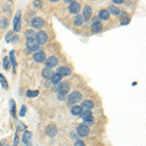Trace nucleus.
<instances>
[{
	"label": "nucleus",
	"mask_w": 146,
	"mask_h": 146,
	"mask_svg": "<svg viewBox=\"0 0 146 146\" xmlns=\"http://www.w3.org/2000/svg\"><path fill=\"white\" fill-rule=\"evenodd\" d=\"M57 73L60 74L62 77V76H68V75L71 74V70L70 68L68 67H64V66H61L57 69Z\"/></svg>",
	"instance_id": "nucleus-12"
},
{
	"label": "nucleus",
	"mask_w": 146,
	"mask_h": 146,
	"mask_svg": "<svg viewBox=\"0 0 146 146\" xmlns=\"http://www.w3.org/2000/svg\"><path fill=\"white\" fill-rule=\"evenodd\" d=\"M18 143H19V136H18V133H16V136H15V139H14L13 145L14 146H17Z\"/></svg>",
	"instance_id": "nucleus-34"
},
{
	"label": "nucleus",
	"mask_w": 146,
	"mask_h": 146,
	"mask_svg": "<svg viewBox=\"0 0 146 146\" xmlns=\"http://www.w3.org/2000/svg\"><path fill=\"white\" fill-rule=\"evenodd\" d=\"M35 40L37 42L39 45H42V44H45L48 40V35L47 33L45 32V31H39L36 33V36H35Z\"/></svg>",
	"instance_id": "nucleus-1"
},
{
	"label": "nucleus",
	"mask_w": 146,
	"mask_h": 146,
	"mask_svg": "<svg viewBox=\"0 0 146 146\" xmlns=\"http://www.w3.org/2000/svg\"><path fill=\"white\" fill-rule=\"evenodd\" d=\"M82 112V109L80 106H77V105H75L72 107L71 109V114L72 115H74V116H77V115H80Z\"/></svg>",
	"instance_id": "nucleus-22"
},
{
	"label": "nucleus",
	"mask_w": 146,
	"mask_h": 146,
	"mask_svg": "<svg viewBox=\"0 0 146 146\" xmlns=\"http://www.w3.org/2000/svg\"><path fill=\"white\" fill-rule=\"evenodd\" d=\"M102 29V24L100 21H94L92 24L93 32H99Z\"/></svg>",
	"instance_id": "nucleus-16"
},
{
	"label": "nucleus",
	"mask_w": 146,
	"mask_h": 146,
	"mask_svg": "<svg viewBox=\"0 0 146 146\" xmlns=\"http://www.w3.org/2000/svg\"><path fill=\"white\" fill-rule=\"evenodd\" d=\"M10 103H9V105H10V111H11V114L13 117H16V103L14 101V99H10Z\"/></svg>",
	"instance_id": "nucleus-21"
},
{
	"label": "nucleus",
	"mask_w": 146,
	"mask_h": 146,
	"mask_svg": "<svg viewBox=\"0 0 146 146\" xmlns=\"http://www.w3.org/2000/svg\"><path fill=\"white\" fill-rule=\"evenodd\" d=\"M61 75L58 74V73H56V74H53V76H52V78H51V81L53 84H55V85H57V84H58L61 81Z\"/></svg>",
	"instance_id": "nucleus-20"
},
{
	"label": "nucleus",
	"mask_w": 146,
	"mask_h": 146,
	"mask_svg": "<svg viewBox=\"0 0 146 146\" xmlns=\"http://www.w3.org/2000/svg\"><path fill=\"white\" fill-rule=\"evenodd\" d=\"M0 146H1V142H0Z\"/></svg>",
	"instance_id": "nucleus-40"
},
{
	"label": "nucleus",
	"mask_w": 146,
	"mask_h": 146,
	"mask_svg": "<svg viewBox=\"0 0 146 146\" xmlns=\"http://www.w3.org/2000/svg\"><path fill=\"white\" fill-rule=\"evenodd\" d=\"M31 138H32V134H31L30 132L28 131H25L23 134V143L24 145L26 146H30L31 145Z\"/></svg>",
	"instance_id": "nucleus-6"
},
{
	"label": "nucleus",
	"mask_w": 146,
	"mask_h": 146,
	"mask_svg": "<svg viewBox=\"0 0 146 146\" xmlns=\"http://www.w3.org/2000/svg\"><path fill=\"white\" fill-rule=\"evenodd\" d=\"M35 36H36V33L32 29H29V30H27L25 32V37H26V39H35Z\"/></svg>",
	"instance_id": "nucleus-23"
},
{
	"label": "nucleus",
	"mask_w": 146,
	"mask_h": 146,
	"mask_svg": "<svg viewBox=\"0 0 146 146\" xmlns=\"http://www.w3.org/2000/svg\"><path fill=\"white\" fill-rule=\"evenodd\" d=\"M26 46L28 48V51H36L39 49V44H38L35 39H27Z\"/></svg>",
	"instance_id": "nucleus-4"
},
{
	"label": "nucleus",
	"mask_w": 146,
	"mask_h": 146,
	"mask_svg": "<svg viewBox=\"0 0 146 146\" xmlns=\"http://www.w3.org/2000/svg\"><path fill=\"white\" fill-rule=\"evenodd\" d=\"M0 84H1L2 88H3L4 90H7V89H8V83H7L6 79H5V77H4L2 74H0Z\"/></svg>",
	"instance_id": "nucleus-24"
},
{
	"label": "nucleus",
	"mask_w": 146,
	"mask_h": 146,
	"mask_svg": "<svg viewBox=\"0 0 146 146\" xmlns=\"http://www.w3.org/2000/svg\"><path fill=\"white\" fill-rule=\"evenodd\" d=\"M80 117H81L82 119L84 120L87 124H91L93 122V115H92V112H91V110H89V111H84V112H81L80 114Z\"/></svg>",
	"instance_id": "nucleus-5"
},
{
	"label": "nucleus",
	"mask_w": 146,
	"mask_h": 146,
	"mask_svg": "<svg viewBox=\"0 0 146 146\" xmlns=\"http://www.w3.org/2000/svg\"><path fill=\"white\" fill-rule=\"evenodd\" d=\"M113 3L115 4H122L123 2H124V0H112Z\"/></svg>",
	"instance_id": "nucleus-38"
},
{
	"label": "nucleus",
	"mask_w": 146,
	"mask_h": 146,
	"mask_svg": "<svg viewBox=\"0 0 146 146\" xmlns=\"http://www.w3.org/2000/svg\"><path fill=\"white\" fill-rule=\"evenodd\" d=\"M5 146H9V145H5Z\"/></svg>",
	"instance_id": "nucleus-41"
},
{
	"label": "nucleus",
	"mask_w": 146,
	"mask_h": 146,
	"mask_svg": "<svg viewBox=\"0 0 146 146\" xmlns=\"http://www.w3.org/2000/svg\"><path fill=\"white\" fill-rule=\"evenodd\" d=\"M39 95V92L38 91H30V90H28L26 92V95L28 98H35V96H37Z\"/></svg>",
	"instance_id": "nucleus-27"
},
{
	"label": "nucleus",
	"mask_w": 146,
	"mask_h": 146,
	"mask_svg": "<svg viewBox=\"0 0 146 146\" xmlns=\"http://www.w3.org/2000/svg\"><path fill=\"white\" fill-rule=\"evenodd\" d=\"M20 20V11H18L17 13H16V16H15L14 20H13V25L14 26L18 24V21H19Z\"/></svg>",
	"instance_id": "nucleus-28"
},
{
	"label": "nucleus",
	"mask_w": 146,
	"mask_h": 146,
	"mask_svg": "<svg viewBox=\"0 0 146 146\" xmlns=\"http://www.w3.org/2000/svg\"><path fill=\"white\" fill-rule=\"evenodd\" d=\"M129 23V19L127 17L123 18L122 20H121V24H122V25H126V24H128Z\"/></svg>",
	"instance_id": "nucleus-32"
},
{
	"label": "nucleus",
	"mask_w": 146,
	"mask_h": 146,
	"mask_svg": "<svg viewBox=\"0 0 146 146\" xmlns=\"http://www.w3.org/2000/svg\"><path fill=\"white\" fill-rule=\"evenodd\" d=\"M25 112H26V107L24 105L21 106V108H20V117H24L25 115Z\"/></svg>",
	"instance_id": "nucleus-31"
},
{
	"label": "nucleus",
	"mask_w": 146,
	"mask_h": 146,
	"mask_svg": "<svg viewBox=\"0 0 146 146\" xmlns=\"http://www.w3.org/2000/svg\"><path fill=\"white\" fill-rule=\"evenodd\" d=\"M82 109V111H89L91 109L94 108V102L92 100H85V101L82 102V105L80 106Z\"/></svg>",
	"instance_id": "nucleus-10"
},
{
	"label": "nucleus",
	"mask_w": 146,
	"mask_h": 146,
	"mask_svg": "<svg viewBox=\"0 0 146 146\" xmlns=\"http://www.w3.org/2000/svg\"><path fill=\"white\" fill-rule=\"evenodd\" d=\"M92 13H93V11H92V8L90 6H85V8L83 9V19H85V20H89L90 18H91V16H92Z\"/></svg>",
	"instance_id": "nucleus-13"
},
{
	"label": "nucleus",
	"mask_w": 146,
	"mask_h": 146,
	"mask_svg": "<svg viewBox=\"0 0 146 146\" xmlns=\"http://www.w3.org/2000/svg\"><path fill=\"white\" fill-rule=\"evenodd\" d=\"M68 99L71 103H76L82 99V95L79 92H72L68 95Z\"/></svg>",
	"instance_id": "nucleus-3"
},
{
	"label": "nucleus",
	"mask_w": 146,
	"mask_h": 146,
	"mask_svg": "<svg viewBox=\"0 0 146 146\" xmlns=\"http://www.w3.org/2000/svg\"><path fill=\"white\" fill-rule=\"evenodd\" d=\"M42 76L44 77L45 79H51L52 76H53V71H52L50 68H44L43 71H42Z\"/></svg>",
	"instance_id": "nucleus-17"
},
{
	"label": "nucleus",
	"mask_w": 146,
	"mask_h": 146,
	"mask_svg": "<svg viewBox=\"0 0 146 146\" xmlns=\"http://www.w3.org/2000/svg\"><path fill=\"white\" fill-rule=\"evenodd\" d=\"M83 21H84V19H83L82 16L78 15V16H76V17H75V19H74V24L75 25L79 26V25H81V24H83Z\"/></svg>",
	"instance_id": "nucleus-25"
},
{
	"label": "nucleus",
	"mask_w": 146,
	"mask_h": 146,
	"mask_svg": "<svg viewBox=\"0 0 146 146\" xmlns=\"http://www.w3.org/2000/svg\"><path fill=\"white\" fill-rule=\"evenodd\" d=\"M57 63H58V60H57V58H55V57H51V58H49L47 61H46L47 68H50V69H51L52 67L56 66Z\"/></svg>",
	"instance_id": "nucleus-15"
},
{
	"label": "nucleus",
	"mask_w": 146,
	"mask_h": 146,
	"mask_svg": "<svg viewBox=\"0 0 146 146\" xmlns=\"http://www.w3.org/2000/svg\"><path fill=\"white\" fill-rule=\"evenodd\" d=\"M9 66H10V61H9V58H3V67H4V69H8Z\"/></svg>",
	"instance_id": "nucleus-29"
},
{
	"label": "nucleus",
	"mask_w": 146,
	"mask_h": 146,
	"mask_svg": "<svg viewBox=\"0 0 146 146\" xmlns=\"http://www.w3.org/2000/svg\"><path fill=\"white\" fill-rule=\"evenodd\" d=\"M77 133L80 136H87L89 133L88 127L85 126V125H80V126H78V128H77Z\"/></svg>",
	"instance_id": "nucleus-11"
},
{
	"label": "nucleus",
	"mask_w": 146,
	"mask_h": 146,
	"mask_svg": "<svg viewBox=\"0 0 146 146\" xmlns=\"http://www.w3.org/2000/svg\"><path fill=\"white\" fill-rule=\"evenodd\" d=\"M10 63H12L13 65V70L14 71H16V67H17V61H16V58H15V51H11L10 54Z\"/></svg>",
	"instance_id": "nucleus-18"
},
{
	"label": "nucleus",
	"mask_w": 146,
	"mask_h": 146,
	"mask_svg": "<svg viewBox=\"0 0 146 146\" xmlns=\"http://www.w3.org/2000/svg\"><path fill=\"white\" fill-rule=\"evenodd\" d=\"M10 38H11V31H9V32L6 34V37H5V40H6L7 43H9V42L11 41Z\"/></svg>",
	"instance_id": "nucleus-36"
},
{
	"label": "nucleus",
	"mask_w": 146,
	"mask_h": 146,
	"mask_svg": "<svg viewBox=\"0 0 146 146\" xmlns=\"http://www.w3.org/2000/svg\"><path fill=\"white\" fill-rule=\"evenodd\" d=\"M74 146H85V143L83 142L82 140H76Z\"/></svg>",
	"instance_id": "nucleus-35"
},
{
	"label": "nucleus",
	"mask_w": 146,
	"mask_h": 146,
	"mask_svg": "<svg viewBox=\"0 0 146 146\" xmlns=\"http://www.w3.org/2000/svg\"><path fill=\"white\" fill-rule=\"evenodd\" d=\"M57 133H58V129H57L56 126H54V125L48 126L47 129H46V133H47L49 136H51V137H53V136H56Z\"/></svg>",
	"instance_id": "nucleus-14"
},
{
	"label": "nucleus",
	"mask_w": 146,
	"mask_h": 146,
	"mask_svg": "<svg viewBox=\"0 0 146 146\" xmlns=\"http://www.w3.org/2000/svg\"><path fill=\"white\" fill-rule=\"evenodd\" d=\"M7 25H8V20L6 19H2V20H0V26L2 27V28H5Z\"/></svg>",
	"instance_id": "nucleus-30"
},
{
	"label": "nucleus",
	"mask_w": 146,
	"mask_h": 146,
	"mask_svg": "<svg viewBox=\"0 0 146 146\" xmlns=\"http://www.w3.org/2000/svg\"><path fill=\"white\" fill-rule=\"evenodd\" d=\"M81 9V5L77 2H71L69 7H68V11L71 14H77Z\"/></svg>",
	"instance_id": "nucleus-9"
},
{
	"label": "nucleus",
	"mask_w": 146,
	"mask_h": 146,
	"mask_svg": "<svg viewBox=\"0 0 146 146\" xmlns=\"http://www.w3.org/2000/svg\"><path fill=\"white\" fill-rule=\"evenodd\" d=\"M58 99H61V100H64V99H65V95H64V94H60V93H58Z\"/></svg>",
	"instance_id": "nucleus-37"
},
{
	"label": "nucleus",
	"mask_w": 146,
	"mask_h": 146,
	"mask_svg": "<svg viewBox=\"0 0 146 146\" xmlns=\"http://www.w3.org/2000/svg\"><path fill=\"white\" fill-rule=\"evenodd\" d=\"M19 39H20V38H19V36H18V35H15V36H14V37L12 38V41H13V42H15V43H16V42H17V41H19Z\"/></svg>",
	"instance_id": "nucleus-39"
},
{
	"label": "nucleus",
	"mask_w": 146,
	"mask_h": 146,
	"mask_svg": "<svg viewBox=\"0 0 146 146\" xmlns=\"http://www.w3.org/2000/svg\"><path fill=\"white\" fill-rule=\"evenodd\" d=\"M109 17H110V14L108 13V11L107 10H100L99 13V18L100 20H108Z\"/></svg>",
	"instance_id": "nucleus-19"
},
{
	"label": "nucleus",
	"mask_w": 146,
	"mask_h": 146,
	"mask_svg": "<svg viewBox=\"0 0 146 146\" xmlns=\"http://www.w3.org/2000/svg\"><path fill=\"white\" fill-rule=\"evenodd\" d=\"M69 90H70V85L68 84L67 82H63V83H61L60 85L57 87V91L58 93L60 94H67L69 92Z\"/></svg>",
	"instance_id": "nucleus-2"
},
{
	"label": "nucleus",
	"mask_w": 146,
	"mask_h": 146,
	"mask_svg": "<svg viewBox=\"0 0 146 146\" xmlns=\"http://www.w3.org/2000/svg\"><path fill=\"white\" fill-rule=\"evenodd\" d=\"M45 21L43 19L41 18H34L33 20H31V25L34 27V28H41L42 26H44Z\"/></svg>",
	"instance_id": "nucleus-7"
},
{
	"label": "nucleus",
	"mask_w": 146,
	"mask_h": 146,
	"mask_svg": "<svg viewBox=\"0 0 146 146\" xmlns=\"http://www.w3.org/2000/svg\"><path fill=\"white\" fill-rule=\"evenodd\" d=\"M108 13H111L112 15H119L120 9H119V8H117L116 6H110V7H109Z\"/></svg>",
	"instance_id": "nucleus-26"
},
{
	"label": "nucleus",
	"mask_w": 146,
	"mask_h": 146,
	"mask_svg": "<svg viewBox=\"0 0 146 146\" xmlns=\"http://www.w3.org/2000/svg\"><path fill=\"white\" fill-rule=\"evenodd\" d=\"M18 124H19V129H18L19 131H24V129H25V128H26V127H25V125H24V123L19 122Z\"/></svg>",
	"instance_id": "nucleus-33"
},
{
	"label": "nucleus",
	"mask_w": 146,
	"mask_h": 146,
	"mask_svg": "<svg viewBox=\"0 0 146 146\" xmlns=\"http://www.w3.org/2000/svg\"><path fill=\"white\" fill-rule=\"evenodd\" d=\"M33 60L35 62H37V63H41V62H43V61L46 60V55L43 53V52H37V53H35L33 55Z\"/></svg>",
	"instance_id": "nucleus-8"
}]
</instances>
